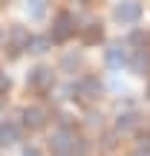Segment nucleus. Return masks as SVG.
Segmentation results:
<instances>
[{
	"mask_svg": "<svg viewBox=\"0 0 150 156\" xmlns=\"http://www.w3.org/2000/svg\"><path fill=\"white\" fill-rule=\"evenodd\" d=\"M75 32V17L69 12H58L55 15V23H52V44H67Z\"/></svg>",
	"mask_w": 150,
	"mask_h": 156,
	"instance_id": "nucleus-1",
	"label": "nucleus"
},
{
	"mask_svg": "<svg viewBox=\"0 0 150 156\" xmlns=\"http://www.w3.org/2000/svg\"><path fill=\"white\" fill-rule=\"evenodd\" d=\"M101 90H104V84H101L95 75H84L81 81L72 87V93H75V98H78V101L89 104V101H95V98L101 95Z\"/></svg>",
	"mask_w": 150,
	"mask_h": 156,
	"instance_id": "nucleus-2",
	"label": "nucleus"
},
{
	"mask_svg": "<svg viewBox=\"0 0 150 156\" xmlns=\"http://www.w3.org/2000/svg\"><path fill=\"white\" fill-rule=\"evenodd\" d=\"M113 17H116L118 23H124V26H133V23L141 20V3H136V0H121V3H116V9H113Z\"/></svg>",
	"mask_w": 150,
	"mask_h": 156,
	"instance_id": "nucleus-3",
	"label": "nucleus"
},
{
	"mask_svg": "<svg viewBox=\"0 0 150 156\" xmlns=\"http://www.w3.org/2000/svg\"><path fill=\"white\" fill-rule=\"evenodd\" d=\"M72 142H75V133L69 124H61V130H55L49 139V147L52 153H72Z\"/></svg>",
	"mask_w": 150,
	"mask_h": 156,
	"instance_id": "nucleus-4",
	"label": "nucleus"
},
{
	"mask_svg": "<svg viewBox=\"0 0 150 156\" xmlns=\"http://www.w3.org/2000/svg\"><path fill=\"white\" fill-rule=\"evenodd\" d=\"M26 84L35 90H40V93H46V90H52V84H55V75H52L49 67H35L32 73L26 75Z\"/></svg>",
	"mask_w": 150,
	"mask_h": 156,
	"instance_id": "nucleus-5",
	"label": "nucleus"
},
{
	"mask_svg": "<svg viewBox=\"0 0 150 156\" xmlns=\"http://www.w3.org/2000/svg\"><path fill=\"white\" fill-rule=\"evenodd\" d=\"M20 119H23V127L26 130H44L46 127V110L44 107H26L20 113Z\"/></svg>",
	"mask_w": 150,
	"mask_h": 156,
	"instance_id": "nucleus-6",
	"label": "nucleus"
},
{
	"mask_svg": "<svg viewBox=\"0 0 150 156\" xmlns=\"http://www.w3.org/2000/svg\"><path fill=\"white\" fill-rule=\"evenodd\" d=\"M29 38H32V35H29L23 26H12L9 29V58H17V55H20V49H26Z\"/></svg>",
	"mask_w": 150,
	"mask_h": 156,
	"instance_id": "nucleus-7",
	"label": "nucleus"
},
{
	"mask_svg": "<svg viewBox=\"0 0 150 156\" xmlns=\"http://www.w3.org/2000/svg\"><path fill=\"white\" fill-rule=\"evenodd\" d=\"M139 124H141V116H139V113H121V116H118V122H116V130L124 136V133L139 130Z\"/></svg>",
	"mask_w": 150,
	"mask_h": 156,
	"instance_id": "nucleus-8",
	"label": "nucleus"
},
{
	"mask_svg": "<svg viewBox=\"0 0 150 156\" xmlns=\"http://www.w3.org/2000/svg\"><path fill=\"white\" fill-rule=\"evenodd\" d=\"M81 41H84V46H95L98 41H104L101 23H87V26H81Z\"/></svg>",
	"mask_w": 150,
	"mask_h": 156,
	"instance_id": "nucleus-9",
	"label": "nucleus"
},
{
	"mask_svg": "<svg viewBox=\"0 0 150 156\" xmlns=\"http://www.w3.org/2000/svg\"><path fill=\"white\" fill-rule=\"evenodd\" d=\"M104 64H107L110 69H121L124 64H127V52H124L118 44H116V46H110V49L104 52Z\"/></svg>",
	"mask_w": 150,
	"mask_h": 156,
	"instance_id": "nucleus-10",
	"label": "nucleus"
},
{
	"mask_svg": "<svg viewBox=\"0 0 150 156\" xmlns=\"http://www.w3.org/2000/svg\"><path fill=\"white\" fill-rule=\"evenodd\" d=\"M15 142H20V127H17L15 122H0V145H15Z\"/></svg>",
	"mask_w": 150,
	"mask_h": 156,
	"instance_id": "nucleus-11",
	"label": "nucleus"
},
{
	"mask_svg": "<svg viewBox=\"0 0 150 156\" xmlns=\"http://www.w3.org/2000/svg\"><path fill=\"white\" fill-rule=\"evenodd\" d=\"M130 67H133V73H139V75L150 73V49H136V55H133V61H130Z\"/></svg>",
	"mask_w": 150,
	"mask_h": 156,
	"instance_id": "nucleus-12",
	"label": "nucleus"
},
{
	"mask_svg": "<svg viewBox=\"0 0 150 156\" xmlns=\"http://www.w3.org/2000/svg\"><path fill=\"white\" fill-rule=\"evenodd\" d=\"M49 44H52V38H29L26 49H29V52H35V55H44V52L49 49Z\"/></svg>",
	"mask_w": 150,
	"mask_h": 156,
	"instance_id": "nucleus-13",
	"label": "nucleus"
},
{
	"mask_svg": "<svg viewBox=\"0 0 150 156\" xmlns=\"http://www.w3.org/2000/svg\"><path fill=\"white\" fill-rule=\"evenodd\" d=\"M78 64H81V55H78V52H67V55L61 58V69H75Z\"/></svg>",
	"mask_w": 150,
	"mask_h": 156,
	"instance_id": "nucleus-14",
	"label": "nucleus"
},
{
	"mask_svg": "<svg viewBox=\"0 0 150 156\" xmlns=\"http://www.w3.org/2000/svg\"><path fill=\"white\" fill-rule=\"evenodd\" d=\"M130 44L147 49V46H150V35H147V32H133V35H130Z\"/></svg>",
	"mask_w": 150,
	"mask_h": 156,
	"instance_id": "nucleus-15",
	"label": "nucleus"
},
{
	"mask_svg": "<svg viewBox=\"0 0 150 156\" xmlns=\"http://www.w3.org/2000/svg\"><path fill=\"white\" fill-rule=\"evenodd\" d=\"M9 87H12L9 75H6V73H0V95H6V93H9Z\"/></svg>",
	"mask_w": 150,
	"mask_h": 156,
	"instance_id": "nucleus-16",
	"label": "nucleus"
},
{
	"mask_svg": "<svg viewBox=\"0 0 150 156\" xmlns=\"http://www.w3.org/2000/svg\"><path fill=\"white\" fill-rule=\"evenodd\" d=\"M139 147H145V151H150V136H139Z\"/></svg>",
	"mask_w": 150,
	"mask_h": 156,
	"instance_id": "nucleus-17",
	"label": "nucleus"
},
{
	"mask_svg": "<svg viewBox=\"0 0 150 156\" xmlns=\"http://www.w3.org/2000/svg\"><path fill=\"white\" fill-rule=\"evenodd\" d=\"M130 156H150V151H145V147H136V151L130 153Z\"/></svg>",
	"mask_w": 150,
	"mask_h": 156,
	"instance_id": "nucleus-18",
	"label": "nucleus"
},
{
	"mask_svg": "<svg viewBox=\"0 0 150 156\" xmlns=\"http://www.w3.org/2000/svg\"><path fill=\"white\" fill-rule=\"evenodd\" d=\"M23 156H40V153H38V147H26V151H23Z\"/></svg>",
	"mask_w": 150,
	"mask_h": 156,
	"instance_id": "nucleus-19",
	"label": "nucleus"
},
{
	"mask_svg": "<svg viewBox=\"0 0 150 156\" xmlns=\"http://www.w3.org/2000/svg\"><path fill=\"white\" fill-rule=\"evenodd\" d=\"M29 3H44V0H29Z\"/></svg>",
	"mask_w": 150,
	"mask_h": 156,
	"instance_id": "nucleus-20",
	"label": "nucleus"
},
{
	"mask_svg": "<svg viewBox=\"0 0 150 156\" xmlns=\"http://www.w3.org/2000/svg\"><path fill=\"white\" fill-rule=\"evenodd\" d=\"M147 98H150V84H147Z\"/></svg>",
	"mask_w": 150,
	"mask_h": 156,
	"instance_id": "nucleus-21",
	"label": "nucleus"
},
{
	"mask_svg": "<svg viewBox=\"0 0 150 156\" xmlns=\"http://www.w3.org/2000/svg\"><path fill=\"white\" fill-rule=\"evenodd\" d=\"M0 38H3V35H0Z\"/></svg>",
	"mask_w": 150,
	"mask_h": 156,
	"instance_id": "nucleus-22",
	"label": "nucleus"
},
{
	"mask_svg": "<svg viewBox=\"0 0 150 156\" xmlns=\"http://www.w3.org/2000/svg\"><path fill=\"white\" fill-rule=\"evenodd\" d=\"M81 3H84V0H81Z\"/></svg>",
	"mask_w": 150,
	"mask_h": 156,
	"instance_id": "nucleus-23",
	"label": "nucleus"
}]
</instances>
